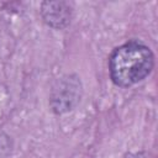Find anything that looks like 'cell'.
<instances>
[{
    "label": "cell",
    "mask_w": 158,
    "mask_h": 158,
    "mask_svg": "<svg viewBox=\"0 0 158 158\" xmlns=\"http://www.w3.org/2000/svg\"><path fill=\"white\" fill-rule=\"evenodd\" d=\"M153 67L152 49L138 40H131L116 47L109 57L110 79L120 88H130L144 80Z\"/></svg>",
    "instance_id": "cell-1"
},
{
    "label": "cell",
    "mask_w": 158,
    "mask_h": 158,
    "mask_svg": "<svg viewBox=\"0 0 158 158\" xmlns=\"http://www.w3.org/2000/svg\"><path fill=\"white\" fill-rule=\"evenodd\" d=\"M83 84L77 74H65L56 80L49 94V106L56 115L72 111L80 102Z\"/></svg>",
    "instance_id": "cell-2"
},
{
    "label": "cell",
    "mask_w": 158,
    "mask_h": 158,
    "mask_svg": "<svg viewBox=\"0 0 158 158\" xmlns=\"http://www.w3.org/2000/svg\"><path fill=\"white\" fill-rule=\"evenodd\" d=\"M40 11L47 26L54 30H63L70 23L73 9L67 1H43Z\"/></svg>",
    "instance_id": "cell-3"
}]
</instances>
